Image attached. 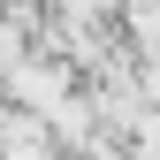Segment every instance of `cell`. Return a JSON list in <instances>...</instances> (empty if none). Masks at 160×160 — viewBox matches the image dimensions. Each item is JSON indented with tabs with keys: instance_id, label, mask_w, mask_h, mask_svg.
Masks as SVG:
<instances>
[{
	"instance_id": "1",
	"label": "cell",
	"mask_w": 160,
	"mask_h": 160,
	"mask_svg": "<svg viewBox=\"0 0 160 160\" xmlns=\"http://www.w3.org/2000/svg\"><path fill=\"white\" fill-rule=\"evenodd\" d=\"M122 38L152 61L160 53V0H122Z\"/></svg>"
}]
</instances>
